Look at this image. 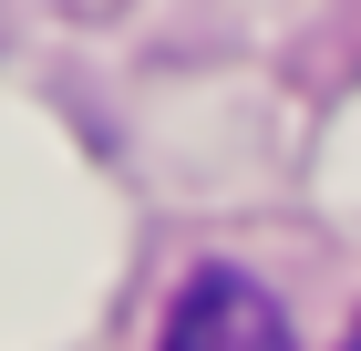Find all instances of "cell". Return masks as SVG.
<instances>
[{
  "label": "cell",
  "mask_w": 361,
  "mask_h": 351,
  "mask_svg": "<svg viewBox=\"0 0 361 351\" xmlns=\"http://www.w3.org/2000/svg\"><path fill=\"white\" fill-rule=\"evenodd\" d=\"M155 351H300V341H289V310H279L248 269H196L186 290H176Z\"/></svg>",
  "instance_id": "6da1fadb"
},
{
  "label": "cell",
  "mask_w": 361,
  "mask_h": 351,
  "mask_svg": "<svg viewBox=\"0 0 361 351\" xmlns=\"http://www.w3.org/2000/svg\"><path fill=\"white\" fill-rule=\"evenodd\" d=\"M351 351H361V331H351Z\"/></svg>",
  "instance_id": "7a4b0ae2"
}]
</instances>
